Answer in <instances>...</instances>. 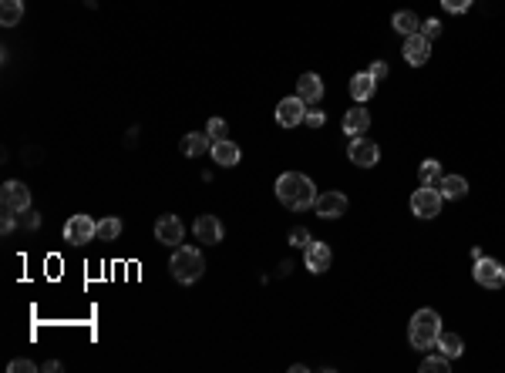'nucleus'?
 I'll list each match as a JSON object with an SVG mask.
<instances>
[{"label": "nucleus", "mask_w": 505, "mask_h": 373, "mask_svg": "<svg viewBox=\"0 0 505 373\" xmlns=\"http://www.w3.org/2000/svg\"><path fill=\"white\" fill-rule=\"evenodd\" d=\"M276 199L283 202L290 212H307L317 202V185H313L303 172H283L276 179Z\"/></svg>", "instance_id": "1"}, {"label": "nucleus", "mask_w": 505, "mask_h": 373, "mask_svg": "<svg viewBox=\"0 0 505 373\" xmlns=\"http://www.w3.org/2000/svg\"><path fill=\"white\" fill-rule=\"evenodd\" d=\"M168 269H172V279L182 286L195 283L202 272H206V259L195 245H175V252L168 259Z\"/></svg>", "instance_id": "2"}, {"label": "nucleus", "mask_w": 505, "mask_h": 373, "mask_svg": "<svg viewBox=\"0 0 505 373\" xmlns=\"http://www.w3.org/2000/svg\"><path fill=\"white\" fill-rule=\"evenodd\" d=\"M438 333H441V316L435 309H418L411 323H408V340L415 350H431L438 343Z\"/></svg>", "instance_id": "3"}, {"label": "nucleus", "mask_w": 505, "mask_h": 373, "mask_svg": "<svg viewBox=\"0 0 505 373\" xmlns=\"http://www.w3.org/2000/svg\"><path fill=\"white\" fill-rule=\"evenodd\" d=\"M441 192L438 189H431V185H421L415 195H411V212H415L418 219H435L441 216Z\"/></svg>", "instance_id": "4"}, {"label": "nucleus", "mask_w": 505, "mask_h": 373, "mask_svg": "<svg viewBox=\"0 0 505 373\" xmlns=\"http://www.w3.org/2000/svg\"><path fill=\"white\" fill-rule=\"evenodd\" d=\"M91 239H98V222L91 219V216H71L65 222V243L88 245Z\"/></svg>", "instance_id": "5"}, {"label": "nucleus", "mask_w": 505, "mask_h": 373, "mask_svg": "<svg viewBox=\"0 0 505 373\" xmlns=\"http://www.w3.org/2000/svg\"><path fill=\"white\" fill-rule=\"evenodd\" d=\"M472 276H475V283L485 286V289H502L505 286V266L502 262H495V259H475V269H472Z\"/></svg>", "instance_id": "6"}, {"label": "nucleus", "mask_w": 505, "mask_h": 373, "mask_svg": "<svg viewBox=\"0 0 505 373\" xmlns=\"http://www.w3.org/2000/svg\"><path fill=\"white\" fill-rule=\"evenodd\" d=\"M0 202H4V208H11V212H17V216H24L27 208H31V189H27L24 182H4V189H0Z\"/></svg>", "instance_id": "7"}, {"label": "nucleus", "mask_w": 505, "mask_h": 373, "mask_svg": "<svg viewBox=\"0 0 505 373\" xmlns=\"http://www.w3.org/2000/svg\"><path fill=\"white\" fill-rule=\"evenodd\" d=\"M347 158L354 162V165H361V168H374L377 162H381V148H377L371 138H350L347 145Z\"/></svg>", "instance_id": "8"}, {"label": "nucleus", "mask_w": 505, "mask_h": 373, "mask_svg": "<svg viewBox=\"0 0 505 373\" xmlns=\"http://www.w3.org/2000/svg\"><path fill=\"white\" fill-rule=\"evenodd\" d=\"M156 239L162 245H172V249L182 245V239H185V226H182L179 216H172V212H168V216H158L156 219Z\"/></svg>", "instance_id": "9"}, {"label": "nucleus", "mask_w": 505, "mask_h": 373, "mask_svg": "<svg viewBox=\"0 0 505 373\" xmlns=\"http://www.w3.org/2000/svg\"><path fill=\"white\" fill-rule=\"evenodd\" d=\"M303 115H307V101H303L300 94L283 98V101L276 104V121H280L283 128H297L300 121H303Z\"/></svg>", "instance_id": "10"}, {"label": "nucleus", "mask_w": 505, "mask_h": 373, "mask_svg": "<svg viewBox=\"0 0 505 373\" xmlns=\"http://www.w3.org/2000/svg\"><path fill=\"white\" fill-rule=\"evenodd\" d=\"M313 212H317L320 219H340V216L347 212V195H344V192H324V195H317V202H313Z\"/></svg>", "instance_id": "11"}, {"label": "nucleus", "mask_w": 505, "mask_h": 373, "mask_svg": "<svg viewBox=\"0 0 505 373\" xmlns=\"http://www.w3.org/2000/svg\"><path fill=\"white\" fill-rule=\"evenodd\" d=\"M330 259H334V252H330V245H327V243H317V239H310V245L303 249V262H307V269H310L313 276L330 269Z\"/></svg>", "instance_id": "12"}, {"label": "nucleus", "mask_w": 505, "mask_h": 373, "mask_svg": "<svg viewBox=\"0 0 505 373\" xmlns=\"http://www.w3.org/2000/svg\"><path fill=\"white\" fill-rule=\"evenodd\" d=\"M428 57H431V40H428L421 30L411 34V38H404V61H408V65L421 67V65H428Z\"/></svg>", "instance_id": "13"}, {"label": "nucleus", "mask_w": 505, "mask_h": 373, "mask_svg": "<svg viewBox=\"0 0 505 373\" xmlns=\"http://www.w3.org/2000/svg\"><path fill=\"white\" fill-rule=\"evenodd\" d=\"M195 239L206 245H219L222 243V222L216 216H199L195 219Z\"/></svg>", "instance_id": "14"}, {"label": "nucleus", "mask_w": 505, "mask_h": 373, "mask_svg": "<svg viewBox=\"0 0 505 373\" xmlns=\"http://www.w3.org/2000/svg\"><path fill=\"white\" fill-rule=\"evenodd\" d=\"M374 91H377V77L371 74V71H361V74L350 77V98H354L357 104L371 101V98H374Z\"/></svg>", "instance_id": "15"}, {"label": "nucleus", "mask_w": 505, "mask_h": 373, "mask_svg": "<svg viewBox=\"0 0 505 373\" xmlns=\"http://www.w3.org/2000/svg\"><path fill=\"white\" fill-rule=\"evenodd\" d=\"M297 94H300V98H303L307 104H317V101H320V98H324V81H320V74H313V71L300 74Z\"/></svg>", "instance_id": "16"}, {"label": "nucleus", "mask_w": 505, "mask_h": 373, "mask_svg": "<svg viewBox=\"0 0 505 373\" xmlns=\"http://www.w3.org/2000/svg\"><path fill=\"white\" fill-rule=\"evenodd\" d=\"M239 158H243V152H239V145H236V142H229V138L212 142V162H219L222 168L239 165Z\"/></svg>", "instance_id": "17"}, {"label": "nucleus", "mask_w": 505, "mask_h": 373, "mask_svg": "<svg viewBox=\"0 0 505 373\" xmlns=\"http://www.w3.org/2000/svg\"><path fill=\"white\" fill-rule=\"evenodd\" d=\"M438 192H441V199L458 202V199H465L468 195V179L465 175H445V179L438 182Z\"/></svg>", "instance_id": "18"}, {"label": "nucleus", "mask_w": 505, "mask_h": 373, "mask_svg": "<svg viewBox=\"0 0 505 373\" xmlns=\"http://www.w3.org/2000/svg\"><path fill=\"white\" fill-rule=\"evenodd\" d=\"M209 145H212V138H209L206 131H189V135H182V155H185V158L206 155Z\"/></svg>", "instance_id": "19"}, {"label": "nucleus", "mask_w": 505, "mask_h": 373, "mask_svg": "<svg viewBox=\"0 0 505 373\" xmlns=\"http://www.w3.org/2000/svg\"><path fill=\"white\" fill-rule=\"evenodd\" d=\"M371 128V111L367 108H350L347 115H344V135H364V131Z\"/></svg>", "instance_id": "20"}, {"label": "nucleus", "mask_w": 505, "mask_h": 373, "mask_svg": "<svg viewBox=\"0 0 505 373\" xmlns=\"http://www.w3.org/2000/svg\"><path fill=\"white\" fill-rule=\"evenodd\" d=\"M435 347H438V353H445L448 360H458V357L465 353V340H462L458 333H445V330H441V333H438V343H435Z\"/></svg>", "instance_id": "21"}, {"label": "nucleus", "mask_w": 505, "mask_h": 373, "mask_svg": "<svg viewBox=\"0 0 505 373\" xmlns=\"http://www.w3.org/2000/svg\"><path fill=\"white\" fill-rule=\"evenodd\" d=\"M391 27H394L401 38H411V34H418V30H421V21H418L415 11H398L394 17H391Z\"/></svg>", "instance_id": "22"}, {"label": "nucleus", "mask_w": 505, "mask_h": 373, "mask_svg": "<svg viewBox=\"0 0 505 373\" xmlns=\"http://www.w3.org/2000/svg\"><path fill=\"white\" fill-rule=\"evenodd\" d=\"M24 17V0H0V24L17 27Z\"/></svg>", "instance_id": "23"}, {"label": "nucleus", "mask_w": 505, "mask_h": 373, "mask_svg": "<svg viewBox=\"0 0 505 373\" xmlns=\"http://www.w3.org/2000/svg\"><path fill=\"white\" fill-rule=\"evenodd\" d=\"M418 179H421V185H431V189H438V182L445 179V172H441V162H435V158H425V162H421V168H418Z\"/></svg>", "instance_id": "24"}, {"label": "nucleus", "mask_w": 505, "mask_h": 373, "mask_svg": "<svg viewBox=\"0 0 505 373\" xmlns=\"http://www.w3.org/2000/svg\"><path fill=\"white\" fill-rule=\"evenodd\" d=\"M118 235H121V219L104 216V219L98 222V239H102V243H115Z\"/></svg>", "instance_id": "25"}, {"label": "nucleus", "mask_w": 505, "mask_h": 373, "mask_svg": "<svg viewBox=\"0 0 505 373\" xmlns=\"http://www.w3.org/2000/svg\"><path fill=\"white\" fill-rule=\"evenodd\" d=\"M448 367H452V360H448L445 353H438V357H425V360H421V373H448Z\"/></svg>", "instance_id": "26"}, {"label": "nucleus", "mask_w": 505, "mask_h": 373, "mask_svg": "<svg viewBox=\"0 0 505 373\" xmlns=\"http://www.w3.org/2000/svg\"><path fill=\"white\" fill-rule=\"evenodd\" d=\"M226 121H222V118H209V125H206V135L209 138H212V142H222V138H226Z\"/></svg>", "instance_id": "27"}, {"label": "nucleus", "mask_w": 505, "mask_h": 373, "mask_svg": "<svg viewBox=\"0 0 505 373\" xmlns=\"http://www.w3.org/2000/svg\"><path fill=\"white\" fill-rule=\"evenodd\" d=\"M290 245H293V249H307V245H310V232L303 229V226L290 229Z\"/></svg>", "instance_id": "28"}, {"label": "nucleus", "mask_w": 505, "mask_h": 373, "mask_svg": "<svg viewBox=\"0 0 505 373\" xmlns=\"http://www.w3.org/2000/svg\"><path fill=\"white\" fill-rule=\"evenodd\" d=\"M303 121H307L310 128H324L327 115H324V111H317V108H307V115H303Z\"/></svg>", "instance_id": "29"}, {"label": "nucleus", "mask_w": 505, "mask_h": 373, "mask_svg": "<svg viewBox=\"0 0 505 373\" xmlns=\"http://www.w3.org/2000/svg\"><path fill=\"white\" fill-rule=\"evenodd\" d=\"M13 229H17V212L4 208V219H0V232H4V235H11Z\"/></svg>", "instance_id": "30"}, {"label": "nucleus", "mask_w": 505, "mask_h": 373, "mask_svg": "<svg viewBox=\"0 0 505 373\" xmlns=\"http://www.w3.org/2000/svg\"><path fill=\"white\" fill-rule=\"evenodd\" d=\"M441 7L448 13H465L472 7V0H441Z\"/></svg>", "instance_id": "31"}, {"label": "nucleus", "mask_w": 505, "mask_h": 373, "mask_svg": "<svg viewBox=\"0 0 505 373\" xmlns=\"http://www.w3.org/2000/svg\"><path fill=\"white\" fill-rule=\"evenodd\" d=\"M421 34H425L428 40H435L441 34V21H435V17H431V21H425V24H421Z\"/></svg>", "instance_id": "32"}, {"label": "nucleus", "mask_w": 505, "mask_h": 373, "mask_svg": "<svg viewBox=\"0 0 505 373\" xmlns=\"http://www.w3.org/2000/svg\"><path fill=\"white\" fill-rule=\"evenodd\" d=\"M38 363L34 360H11V373H34Z\"/></svg>", "instance_id": "33"}, {"label": "nucleus", "mask_w": 505, "mask_h": 373, "mask_svg": "<svg viewBox=\"0 0 505 373\" xmlns=\"http://www.w3.org/2000/svg\"><path fill=\"white\" fill-rule=\"evenodd\" d=\"M21 222H24V229H40V216L34 212V208H27L24 219H21Z\"/></svg>", "instance_id": "34"}, {"label": "nucleus", "mask_w": 505, "mask_h": 373, "mask_svg": "<svg viewBox=\"0 0 505 373\" xmlns=\"http://www.w3.org/2000/svg\"><path fill=\"white\" fill-rule=\"evenodd\" d=\"M371 74H374L377 81H381V77H388V65H384V61H374V65H371Z\"/></svg>", "instance_id": "35"}, {"label": "nucleus", "mask_w": 505, "mask_h": 373, "mask_svg": "<svg viewBox=\"0 0 505 373\" xmlns=\"http://www.w3.org/2000/svg\"><path fill=\"white\" fill-rule=\"evenodd\" d=\"M40 370H51V373H58V370H61V363H58V360H48L44 367H40Z\"/></svg>", "instance_id": "36"}]
</instances>
